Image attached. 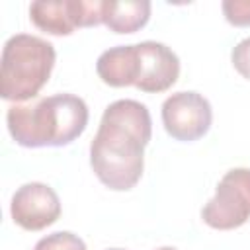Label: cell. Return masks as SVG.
<instances>
[{
	"mask_svg": "<svg viewBox=\"0 0 250 250\" xmlns=\"http://www.w3.org/2000/svg\"><path fill=\"white\" fill-rule=\"evenodd\" d=\"M152 137V119L137 100L111 102L90 143V166L96 178L113 191H129L143 178L145 148Z\"/></svg>",
	"mask_w": 250,
	"mask_h": 250,
	"instance_id": "obj_1",
	"label": "cell"
},
{
	"mask_svg": "<svg viewBox=\"0 0 250 250\" xmlns=\"http://www.w3.org/2000/svg\"><path fill=\"white\" fill-rule=\"evenodd\" d=\"M88 105L74 94H55L39 102L12 104L6 111L8 133L16 145L25 148L66 146L86 129Z\"/></svg>",
	"mask_w": 250,
	"mask_h": 250,
	"instance_id": "obj_2",
	"label": "cell"
},
{
	"mask_svg": "<svg viewBox=\"0 0 250 250\" xmlns=\"http://www.w3.org/2000/svg\"><path fill=\"white\" fill-rule=\"evenodd\" d=\"M57 51L53 43L29 33L12 35L2 47L0 94L6 102L21 104L35 98L49 82Z\"/></svg>",
	"mask_w": 250,
	"mask_h": 250,
	"instance_id": "obj_3",
	"label": "cell"
},
{
	"mask_svg": "<svg viewBox=\"0 0 250 250\" xmlns=\"http://www.w3.org/2000/svg\"><path fill=\"white\" fill-rule=\"evenodd\" d=\"M201 219L215 230H234L250 219V168H230L215 195L203 205Z\"/></svg>",
	"mask_w": 250,
	"mask_h": 250,
	"instance_id": "obj_4",
	"label": "cell"
},
{
	"mask_svg": "<svg viewBox=\"0 0 250 250\" xmlns=\"http://www.w3.org/2000/svg\"><path fill=\"white\" fill-rule=\"evenodd\" d=\"M104 0H35L29 4L31 23L49 35H70L78 27L102 23Z\"/></svg>",
	"mask_w": 250,
	"mask_h": 250,
	"instance_id": "obj_5",
	"label": "cell"
},
{
	"mask_svg": "<svg viewBox=\"0 0 250 250\" xmlns=\"http://www.w3.org/2000/svg\"><path fill=\"white\" fill-rule=\"evenodd\" d=\"M162 125L166 133L182 143H191L207 135L213 123V109L205 96L193 90L170 94L162 102Z\"/></svg>",
	"mask_w": 250,
	"mask_h": 250,
	"instance_id": "obj_6",
	"label": "cell"
},
{
	"mask_svg": "<svg viewBox=\"0 0 250 250\" xmlns=\"http://www.w3.org/2000/svg\"><path fill=\"white\" fill-rule=\"evenodd\" d=\"M61 199L57 191L41 182H27L20 186L10 201L12 221L23 230H43L59 221Z\"/></svg>",
	"mask_w": 250,
	"mask_h": 250,
	"instance_id": "obj_7",
	"label": "cell"
},
{
	"mask_svg": "<svg viewBox=\"0 0 250 250\" xmlns=\"http://www.w3.org/2000/svg\"><path fill=\"white\" fill-rule=\"evenodd\" d=\"M139 51V80L137 90L145 94H160L170 90L180 76V59L164 43L141 41Z\"/></svg>",
	"mask_w": 250,
	"mask_h": 250,
	"instance_id": "obj_8",
	"label": "cell"
},
{
	"mask_svg": "<svg viewBox=\"0 0 250 250\" xmlns=\"http://www.w3.org/2000/svg\"><path fill=\"white\" fill-rule=\"evenodd\" d=\"M100 80L111 88L137 86L139 80V51L135 45H117L104 51L96 61Z\"/></svg>",
	"mask_w": 250,
	"mask_h": 250,
	"instance_id": "obj_9",
	"label": "cell"
},
{
	"mask_svg": "<svg viewBox=\"0 0 250 250\" xmlns=\"http://www.w3.org/2000/svg\"><path fill=\"white\" fill-rule=\"evenodd\" d=\"M152 4L148 0H104L102 23L113 33H135L150 20Z\"/></svg>",
	"mask_w": 250,
	"mask_h": 250,
	"instance_id": "obj_10",
	"label": "cell"
},
{
	"mask_svg": "<svg viewBox=\"0 0 250 250\" xmlns=\"http://www.w3.org/2000/svg\"><path fill=\"white\" fill-rule=\"evenodd\" d=\"M33 250H88L86 242L70 232V230H57L43 238H39L33 246Z\"/></svg>",
	"mask_w": 250,
	"mask_h": 250,
	"instance_id": "obj_11",
	"label": "cell"
},
{
	"mask_svg": "<svg viewBox=\"0 0 250 250\" xmlns=\"http://www.w3.org/2000/svg\"><path fill=\"white\" fill-rule=\"evenodd\" d=\"M221 10L230 25L250 27V0H225Z\"/></svg>",
	"mask_w": 250,
	"mask_h": 250,
	"instance_id": "obj_12",
	"label": "cell"
},
{
	"mask_svg": "<svg viewBox=\"0 0 250 250\" xmlns=\"http://www.w3.org/2000/svg\"><path fill=\"white\" fill-rule=\"evenodd\" d=\"M230 62H232L234 70L242 78L250 80V37L238 41L232 47V51H230Z\"/></svg>",
	"mask_w": 250,
	"mask_h": 250,
	"instance_id": "obj_13",
	"label": "cell"
},
{
	"mask_svg": "<svg viewBox=\"0 0 250 250\" xmlns=\"http://www.w3.org/2000/svg\"><path fill=\"white\" fill-rule=\"evenodd\" d=\"M156 250H178V248H174V246H160V248H156Z\"/></svg>",
	"mask_w": 250,
	"mask_h": 250,
	"instance_id": "obj_14",
	"label": "cell"
},
{
	"mask_svg": "<svg viewBox=\"0 0 250 250\" xmlns=\"http://www.w3.org/2000/svg\"><path fill=\"white\" fill-rule=\"evenodd\" d=\"M105 250H127V248H105Z\"/></svg>",
	"mask_w": 250,
	"mask_h": 250,
	"instance_id": "obj_15",
	"label": "cell"
}]
</instances>
